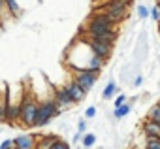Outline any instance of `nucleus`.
Returning a JSON list of instances; mask_svg holds the SVG:
<instances>
[{"instance_id": "nucleus-1", "label": "nucleus", "mask_w": 160, "mask_h": 149, "mask_svg": "<svg viewBox=\"0 0 160 149\" xmlns=\"http://www.w3.org/2000/svg\"><path fill=\"white\" fill-rule=\"evenodd\" d=\"M81 34L83 36H89V38H94V40H100V42H108V44H113L119 40V32H117V27H111V25H102V23H96L92 19H89L85 23V27L81 28Z\"/></svg>"}, {"instance_id": "nucleus-2", "label": "nucleus", "mask_w": 160, "mask_h": 149, "mask_svg": "<svg viewBox=\"0 0 160 149\" xmlns=\"http://www.w3.org/2000/svg\"><path fill=\"white\" fill-rule=\"evenodd\" d=\"M64 111L55 104L53 98H45V100H40L38 104V111H36V117H34V125L32 128H43L47 126L53 119L60 117Z\"/></svg>"}, {"instance_id": "nucleus-3", "label": "nucleus", "mask_w": 160, "mask_h": 149, "mask_svg": "<svg viewBox=\"0 0 160 149\" xmlns=\"http://www.w3.org/2000/svg\"><path fill=\"white\" fill-rule=\"evenodd\" d=\"M38 104H40V100L30 91L23 93V98H21V115H19V126L21 128H32L34 117H36V111H38Z\"/></svg>"}, {"instance_id": "nucleus-4", "label": "nucleus", "mask_w": 160, "mask_h": 149, "mask_svg": "<svg viewBox=\"0 0 160 149\" xmlns=\"http://www.w3.org/2000/svg\"><path fill=\"white\" fill-rule=\"evenodd\" d=\"M70 74H72V80L85 93H89L96 85V81L100 80V74L98 72H91V70H70Z\"/></svg>"}, {"instance_id": "nucleus-5", "label": "nucleus", "mask_w": 160, "mask_h": 149, "mask_svg": "<svg viewBox=\"0 0 160 149\" xmlns=\"http://www.w3.org/2000/svg\"><path fill=\"white\" fill-rule=\"evenodd\" d=\"M79 38H81L87 45H89V49L96 55V57H100V59H104L106 62L109 60V57H111V53H113V44H108V42H100V40H94V38H89V36H83V34H79Z\"/></svg>"}, {"instance_id": "nucleus-6", "label": "nucleus", "mask_w": 160, "mask_h": 149, "mask_svg": "<svg viewBox=\"0 0 160 149\" xmlns=\"http://www.w3.org/2000/svg\"><path fill=\"white\" fill-rule=\"evenodd\" d=\"M51 98L55 100V104H57L62 111H66V110H70L72 106H75V104L72 102L70 95L66 93L64 85H53V96H51Z\"/></svg>"}, {"instance_id": "nucleus-7", "label": "nucleus", "mask_w": 160, "mask_h": 149, "mask_svg": "<svg viewBox=\"0 0 160 149\" xmlns=\"http://www.w3.org/2000/svg\"><path fill=\"white\" fill-rule=\"evenodd\" d=\"M64 89H66V93L70 95V98H72V102H73V104L83 102V100L87 98V95H89V93H85L81 87H79V85H77V83L72 80V78H70V80L64 83Z\"/></svg>"}, {"instance_id": "nucleus-8", "label": "nucleus", "mask_w": 160, "mask_h": 149, "mask_svg": "<svg viewBox=\"0 0 160 149\" xmlns=\"http://www.w3.org/2000/svg\"><path fill=\"white\" fill-rule=\"evenodd\" d=\"M36 136L38 134H19L13 138V145L17 149H34L36 147Z\"/></svg>"}, {"instance_id": "nucleus-9", "label": "nucleus", "mask_w": 160, "mask_h": 149, "mask_svg": "<svg viewBox=\"0 0 160 149\" xmlns=\"http://www.w3.org/2000/svg\"><path fill=\"white\" fill-rule=\"evenodd\" d=\"M132 6V0H108L104 2L98 12H111V10H130Z\"/></svg>"}, {"instance_id": "nucleus-10", "label": "nucleus", "mask_w": 160, "mask_h": 149, "mask_svg": "<svg viewBox=\"0 0 160 149\" xmlns=\"http://www.w3.org/2000/svg\"><path fill=\"white\" fill-rule=\"evenodd\" d=\"M141 132H143V136H151V138H160V125H156V123H152V121H143V125H141Z\"/></svg>"}, {"instance_id": "nucleus-11", "label": "nucleus", "mask_w": 160, "mask_h": 149, "mask_svg": "<svg viewBox=\"0 0 160 149\" xmlns=\"http://www.w3.org/2000/svg\"><path fill=\"white\" fill-rule=\"evenodd\" d=\"M121 93V89L117 87V83H115V80H109L108 81V85L104 87V91H102V98L104 100H109V98H113L115 95H119Z\"/></svg>"}, {"instance_id": "nucleus-12", "label": "nucleus", "mask_w": 160, "mask_h": 149, "mask_svg": "<svg viewBox=\"0 0 160 149\" xmlns=\"http://www.w3.org/2000/svg\"><path fill=\"white\" fill-rule=\"evenodd\" d=\"M130 111H132V104H130V102H124L122 106H119V108L113 110V117H115V121H121V119L128 117Z\"/></svg>"}, {"instance_id": "nucleus-13", "label": "nucleus", "mask_w": 160, "mask_h": 149, "mask_svg": "<svg viewBox=\"0 0 160 149\" xmlns=\"http://www.w3.org/2000/svg\"><path fill=\"white\" fill-rule=\"evenodd\" d=\"M96 140H98V136L94 134V132H85L83 136H81V147H85V149H91V147H94L96 145Z\"/></svg>"}, {"instance_id": "nucleus-14", "label": "nucleus", "mask_w": 160, "mask_h": 149, "mask_svg": "<svg viewBox=\"0 0 160 149\" xmlns=\"http://www.w3.org/2000/svg\"><path fill=\"white\" fill-rule=\"evenodd\" d=\"M147 119L152 121V123H156V125H160V102L149 108V111H147Z\"/></svg>"}, {"instance_id": "nucleus-15", "label": "nucleus", "mask_w": 160, "mask_h": 149, "mask_svg": "<svg viewBox=\"0 0 160 149\" xmlns=\"http://www.w3.org/2000/svg\"><path fill=\"white\" fill-rule=\"evenodd\" d=\"M143 149H160V138L145 136V145H143Z\"/></svg>"}, {"instance_id": "nucleus-16", "label": "nucleus", "mask_w": 160, "mask_h": 149, "mask_svg": "<svg viewBox=\"0 0 160 149\" xmlns=\"http://www.w3.org/2000/svg\"><path fill=\"white\" fill-rule=\"evenodd\" d=\"M96 113H98V110H96V106H89V108L85 110V113H83V117H85L87 121H92V119L96 117Z\"/></svg>"}, {"instance_id": "nucleus-17", "label": "nucleus", "mask_w": 160, "mask_h": 149, "mask_svg": "<svg viewBox=\"0 0 160 149\" xmlns=\"http://www.w3.org/2000/svg\"><path fill=\"white\" fill-rule=\"evenodd\" d=\"M51 149H72V147H70V143H68L66 140H62V138H58L57 141H53V145H51Z\"/></svg>"}, {"instance_id": "nucleus-18", "label": "nucleus", "mask_w": 160, "mask_h": 149, "mask_svg": "<svg viewBox=\"0 0 160 149\" xmlns=\"http://www.w3.org/2000/svg\"><path fill=\"white\" fill-rule=\"evenodd\" d=\"M136 12H138V17H139V19H147V17H149V8H147L145 4H139V6L136 8Z\"/></svg>"}, {"instance_id": "nucleus-19", "label": "nucleus", "mask_w": 160, "mask_h": 149, "mask_svg": "<svg viewBox=\"0 0 160 149\" xmlns=\"http://www.w3.org/2000/svg\"><path fill=\"white\" fill-rule=\"evenodd\" d=\"M87 128H89V121H87L85 117H81V119L77 121V132L85 134V132H87Z\"/></svg>"}, {"instance_id": "nucleus-20", "label": "nucleus", "mask_w": 160, "mask_h": 149, "mask_svg": "<svg viewBox=\"0 0 160 149\" xmlns=\"http://www.w3.org/2000/svg\"><path fill=\"white\" fill-rule=\"evenodd\" d=\"M128 100V96L124 95V93H119L117 96H115V102H113V108H119V106H122L124 102Z\"/></svg>"}, {"instance_id": "nucleus-21", "label": "nucleus", "mask_w": 160, "mask_h": 149, "mask_svg": "<svg viewBox=\"0 0 160 149\" xmlns=\"http://www.w3.org/2000/svg\"><path fill=\"white\" fill-rule=\"evenodd\" d=\"M149 15H151V19H152V21H156V23H158V17H160V8H158V6L151 8V10H149Z\"/></svg>"}, {"instance_id": "nucleus-22", "label": "nucleus", "mask_w": 160, "mask_h": 149, "mask_svg": "<svg viewBox=\"0 0 160 149\" xmlns=\"http://www.w3.org/2000/svg\"><path fill=\"white\" fill-rule=\"evenodd\" d=\"M13 147V138H6L4 141H0V149H12Z\"/></svg>"}, {"instance_id": "nucleus-23", "label": "nucleus", "mask_w": 160, "mask_h": 149, "mask_svg": "<svg viewBox=\"0 0 160 149\" xmlns=\"http://www.w3.org/2000/svg\"><path fill=\"white\" fill-rule=\"evenodd\" d=\"M141 83H143V76H139V74H138V76L132 80V85H134V87H139Z\"/></svg>"}, {"instance_id": "nucleus-24", "label": "nucleus", "mask_w": 160, "mask_h": 149, "mask_svg": "<svg viewBox=\"0 0 160 149\" xmlns=\"http://www.w3.org/2000/svg\"><path fill=\"white\" fill-rule=\"evenodd\" d=\"M81 136H83L81 132H77V130H75V134L72 136V143H79V141H81Z\"/></svg>"}, {"instance_id": "nucleus-25", "label": "nucleus", "mask_w": 160, "mask_h": 149, "mask_svg": "<svg viewBox=\"0 0 160 149\" xmlns=\"http://www.w3.org/2000/svg\"><path fill=\"white\" fill-rule=\"evenodd\" d=\"M156 6H158V8H160V0H156Z\"/></svg>"}, {"instance_id": "nucleus-26", "label": "nucleus", "mask_w": 160, "mask_h": 149, "mask_svg": "<svg viewBox=\"0 0 160 149\" xmlns=\"http://www.w3.org/2000/svg\"><path fill=\"white\" fill-rule=\"evenodd\" d=\"M158 27H160V17H158Z\"/></svg>"}, {"instance_id": "nucleus-27", "label": "nucleus", "mask_w": 160, "mask_h": 149, "mask_svg": "<svg viewBox=\"0 0 160 149\" xmlns=\"http://www.w3.org/2000/svg\"><path fill=\"white\" fill-rule=\"evenodd\" d=\"M79 149H85V147H79Z\"/></svg>"}, {"instance_id": "nucleus-28", "label": "nucleus", "mask_w": 160, "mask_h": 149, "mask_svg": "<svg viewBox=\"0 0 160 149\" xmlns=\"http://www.w3.org/2000/svg\"><path fill=\"white\" fill-rule=\"evenodd\" d=\"M98 149H104V147H98Z\"/></svg>"}]
</instances>
